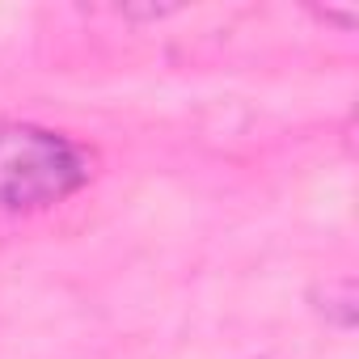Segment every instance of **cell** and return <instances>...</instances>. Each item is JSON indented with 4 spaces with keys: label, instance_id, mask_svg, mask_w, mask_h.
<instances>
[{
    "label": "cell",
    "instance_id": "cell-3",
    "mask_svg": "<svg viewBox=\"0 0 359 359\" xmlns=\"http://www.w3.org/2000/svg\"><path fill=\"white\" fill-rule=\"evenodd\" d=\"M313 18H317V22H325V26H338V30H346V34H351V30H355V22H359L351 9H313Z\"/></svg>",
    "mask_w": 359,
    "mask_h": 359
},
{
    "label": "cell",
    "instance_id": "cell-2",
    "mask_svg": "<svg viewBox=\"0 0 359 359\" xmlns=\"http://www.w3.org/2000/svg\"><path fill=\"white\" fill-rule=\"evenodd\" d=\"M313 313L338 330V334H351L355 321H359V292H355V279L351 275H338V279H325L321 287H313Z\"/></svg>",
    "mask_w": 359,
    "mask_h": 359
},
{
    "label": "cell",
    "instance_id": "cell-1",
    "mask_svg": "<svg viewBox=\"0 0 359 359\" xmlns=\"http://www.w3.org/2000/svg\"><path fill=\"white\" fill-rule=\"evenodd\" d=\"M93 173V148H85L68 131L26 118H0V212H51L81 195Z\"/></svg>",
    "mask_w": 359,
    "mask_h": 359
}]
</instances>
